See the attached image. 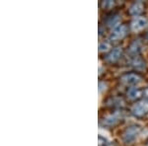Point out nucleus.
I'll list each match as a JSON object with an SVG mask.
<instances>
[{"mask_svg": "<svg viewBox=\"0 0 148 146\" xmlns=\"http://www.w3.org/2000/svg\"><path fill=\"white\" fill-rule=\"evenodd\" d=\"M140 131H141V127L139 125H136V124H132V125L128 126L127 128L125 130L123 134V142L128 144V143L133 142L138 135H139Z\"/></svg>", "mask_w": 148, "mask_h": 146, "instance_id": "f257e3e1", "label": "nucleus"}, {"mask_svg": "<svg viewBox=\"0 0 148 146\" xmlns=\"http://www.w3.org/2000/svg\"><path fill=\"white\" fill-rule=\"evenodd\" d=\"M131 114L136 118H144L148 114V100H141L131 108Z\"/></svg>", "mask_w": 148, "mask_h": 146, "instance_id": "f03ea898", "label": "nucleus"}, {"mask_svg": "<svg viewBox=\"0 0 148 146\" xmlns=\"http://www.w3.org/2000/svg\"><path fill=\"white\" fill-rule=\"evenodd\" d=\"M128 33V27L125 24L123 25H119L116 28H114L112 32L111 36H110V40H114V42H118V40H123V38L127 35Z\"/></svg>", "mask_w": 148, "mask_h": 146, "instance_id": "7ed1b4c3", "label": "nucleus"}, {"mask_svg": "<svg viewBox=\"0 0 148 146\" xmlns=\"http://www.w3.org/2000/svg\"><path fill=\"white\" fill-rule=\"evenodd\" d=\"M148 24V20L145 17H142V16H138V17H135L131 21L130 23V28L133 32H139V31L143 30Z\"/></svg>", "mask_w": 148, "mask_h": 146, "instance_id": "20e7f679", "label": "nucleus"}, {"mask_svg": "<svg viewBox=\"0 0 148 146\" xmlns=\"http://www.w3.org/2000/svg\"><path fill=\"white\" fill-rule=\"evenodd\" d=\"M141 80V76L137 73H127L125 74L121 77V81L123 84L127 86H132L140 82Z\"/></svg>", "mask_w": 148, "mask_h": 146, "instance_id": "39448f33", "label": "nucleus"}, {"mask_svg": "<svg viewBox=\"0 0 148 146\" xmlns=\"http://www.w3.org/2000/svg\"><path fill=\"white\" fill-rule=\"evenodd\" d=\"M121 119H123V117H121V112H114V114L107 116L106 118L104 119L103 123L107 126H114L120 123L121 121Z\"/></svg>", "mask_w": 148, "mask_h": 146, "instance_id": "423d86ee", "label": "nucleus"}, {"mask_svg": "<svg viewBox=\"0 0 148 146\" xmlns=\"http://www.w3.org/2000/svg\"><path fill=\"white\" fill-rule=\"evenodd\" d=\"M121 56H123V49L121 47H114L106 56V61L110 62V63H114L121 58Z\"/></svg>", "mask_w": 148, "mask_h": 146, "instance_id": "0eeeda50", "label": "nucleus"}, {"mask_svg": "<svg viewBox=\"0 0 148 146\" xmlns=\"http://www.w3.org/2000/svg\"><path fill=\"white\" fill-rule=\"evenodd\" d=\"M143 10H144V4H143V2L137 1V2H134V3L130 6V13L132 16H136V17H138V15L141 14Z\"/></svg>", "mask_w": 148, "mask_h": 146, "instance_id": "6e6552de", "label": "nucleus"}, {"mask_svg": "<svg viewBox=\"0 0 148 146\" xmlns=\"http://www.w3.org/2000/svg\"><path fill=\"white\" fill-rule=\"evenodd\" d=\"M142 94H144V91L139 89V88L132 87V88H130L127 91V97L130 98V100H132V101L140 99Z\"/></svg>", "mask_w": 148, "mask_h": 146, "instance_id": "1a4fd4ad", "label": "nucleus"}, {"mask_svg": "<svg viewBox=\"0 0 148 146\" xmlns=\"http://www.w3.org/2000/svg\"><path fill=\"white\" fill-rule=\"evenodd\" d=\"M128 51H130L131 54H133V56H135L137 57L140 51H141V45H140L139 42H136V40H135V42H131L130 47H128Z\"/></svg>", "mask_w": 148, "mask_h": 146, "instance_id": "9d476101", "label": "nucleus"}, {"mask_svg": "<svg viewBox=\"0 0 148 146\" xmlns=\"http://www.w3.org/2000/svg\"><path fill=\"white\" fill-rule=\"evenodd\" d=\"M131 64H132V66L136 69V70H143V69H145V62L143 61L142 58H140V57H138V56L133 59Z\"/></svg>", "mask_w": 148, "mask_h": 146, "instance_id": "9b49d317", "label": "nucleus"}, {"mask_svg": "<svg viewBox=\"0 0 148 146\" xmlns=\"http://www.w3.org/2000/svg\"><path fill=\"white\" fill-rule=\"evenodd\" d=\"M119 21H120V18H119L118 15H116V14H114V15L110 16V17L108 18V21H107V24H108V26H110V27H114L116 28L118 27V23Z\"/></svg>", "mask_w": 148, "mask_h": 146, "instance_id": "f8f14e48", "label": "nucleus"}, {"mask_svg": "<svg viewBox=\"0 0 148 146\" xmlns=\"http://www.w3.org/2000/svg\"><path fill=\"white\" fill-rule=\"evenodd\" d=\"M111 49V45L107 42H103L99 45V51L100 52H106Z\"/></svg>", "mask_w": 148, "mask_h": 146, "instance_id": "ddd939ff", "label": "nucleus"}, {"mask_svg": "<svg viewBox=\"0 0 148 146\" xmlns=\"http://www.w3.org/2000/svg\"><path fill=\"white\" fill-rule=\"evenodd\" d=\"M114 2L113 1H105L103 2V5H104L105 8H111V7L114 6Z\"/></svg>", "mask_w": 148, "mask_h": 146, "instance_id": "4468645a", "label": "nucleus"}, {"mask_svg": "<svg viewBox=\"0 0 148 146\" xmlns=\"http://www.w3.org/2000/svg\"><path fill=\"white\" fill-rule=\"evenodd\" d=\"M144 95H146V97L148 98V88L144 91Z\"/></svg>", "mask_w": 148, "mask_h": 146, "instance_id": "2eb2a0df", "label": "nucleus"}, {"mask_svg": "<svg viewBox=\"0 0 148 146\" xmlns=\"http://www.w3.org/2000/svg\"><path fill=\"white\" fill-rule=\"evenodd\" d=\"M104 146H114V145H112L111 143H107L106 145H104Z\"/></svg>", "mask_w": 148, "mask_h": 146, "instance_id": "dca6fc26", "label": "nucleus"}, {"mask_svg": "<svg viewBox=\"0 0 148 146\" xmlns=\"http://www.w3.org/2000/svg\"><path fill=\"white\" fill-rule=\"evenodd\" d=\"M146 37H147V39H148V33H147V35H146Z\"/></svg>", "mask_w": 148, "mask_h": 146, "instance_id": "f3484780", "label": "nucleus"}, {"mask_svg": "<svg viewBox=\"0 0 148 146\" xmlns=\"http://www.w3.org/2000/svg\"><path fill=\"white\" fill-rule=\"evenodd\" d=\"M147 145H148V140H147Z\"/></svg>", "mask_w": 148, "mask_h": 146, "instance_id": "a211bd4d", "label": "nucleus"}]
</instances>
